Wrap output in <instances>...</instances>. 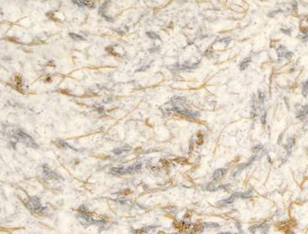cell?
Masks as SVG:
<instances>
[{"label":"cell","instance_id":"1","mask_svg":"<svg viewBox=\"0 0 308 234\" xmlns=\"http://www.w3.org/2000/svg\"><path fill=\"white\" fill-rule=\"evenodd\" d=\"M14 138H16L18 140H21V141H22V142H24L25 144H27V145H29V146H33V145L35 144V142L32 140V139L30 137V136H28L26 133H24L22 130H20V129H17V130H15L14 131Z\"/></svg>","mask_w":308,"mask_h":234},{"label":"cell","instance_id":"2","mask_svg":"<svg viewBox=\"0 0 308 234\" xmlns=\"http://www.w3.org/2000/svg\"><path fill=\"white\" fill-rule=\"evenodd\" d=\"M141 167V165H135L132 167H128V168H115V169H112L111 171L114 174H124V173H131L133 171H137L138 169H139Z\"/></svg>","mask_w":308,"mask_h":234},{"label":"cell","instance_id":"3","mask_svg":"<svg viewBox=\"0 0 308 234\" xmlns=\"http://www.w3.org/2000/svg\"><path fill=\"white\" fill-rule=\"evenodd\" d=\"M277 52H278V55H279L280 58H281V57H282V58L284 57V58H286V59H289V58H290V57L292 56V53H291L290 52L287 51L286 48H285L284 46H280V47L278 48Z\"/></svg>","mask_w":308,"mask_h":234},{"label":"cell","instance_id":"4","mask_svg":"<svg viewBox=\"0 0 308 234\" xmlns=\"http://www.w3.org/2000/svg\"><path fill=\"white\" fill-rule=\"evenodd\" d=\"M307 114H308V105H305L300 110H298L296 113V117L298 119H304Z\"/></svg>","mask_w":308,"mask_h":234},{"label":"cell","instance_id":"5","mask_svg":"<svg viewBox=\"0 0 308 234\" xmlns=\"http://www.w3.org/2000/svg\"><path fill=\"white\" fill-rule=\"evenodd\" d=\"M255 159H256V156H252L250 160H249V162H245V163H242V165H240V166H238L237 167V169H236V170H235V173H238L239 171H241L242 169H244L245 168H247V167H249L254 161H255Z\"/></svg>","mask_w":308,"mask_h":234},{"label":"cell","instance_id":"6","mask_svg":"<svg viewBox=\"0 0 308 234\" xmlns=\"http://www.w3.org/2000/svg\"><path fill=\"white\" fill-rule=\"evenodd\" d=\"M225 173H226V169H217V170L214 172V174H213V178H214L215 180H219V179L225 175Z\"/></svg>","mask_w":308,"mask_h":234},{"label":"cell","instance_id":"7","mask_svg":"<svg viewBox=\"0 0 308 234\" xmlns=\"http://www.w3.org/2000/svg\"><path fill=\"white\" fill-rule=\"evenodd\" d=\"M250 61H251V59H250V58H246V59H244V60L241 62V64H240V69H241L242 71L244 70V69H246V68L249 67Z\"/></svg>","mask_w":308,"mask_h":234},{"label":"cell","instance_id":"8","mask_svg":"<svg viewBox=\"0 0 308 234\" xmlns=\"http://www.w3.org/2000/svg\"><path fill=\"white\" fill-rule=\"evenodd\" d=\"M75 4H77L79 6H86L91 8H92L95 6V3L92 1H74Z\"/></svg>","mask_w":308,"mask_h":234},{"label":"cell","instance_id":"9","mask_svg":"<svg viewBox=\"0 0 308 234\" xmlns=\"http://www.w3.org/2000/svg\"><path fill=\"white\" fill-rule=\"evenodd\" d=\"M303 95L304 96V97H306L307 95H308V79H307V81H306V83L304 84V87H303Z\"/></svg>","mask_w":308,"mask_h":234},{"label":"cell","instance_id":"10","mask_svg":"<svg viewBox=\"0 0 308 234\" xmlns=\"http://www.w3.org/2000/svg\"><path fill=\"white\" fill-rule=\"evenodd\" d=\"M205 225L209 226V227H212V228H219V224L216 223H205Z\"/></svg>","mask_w":308,"mask_h":234},{"label":"cell","instance_id":"11","mask_svg":"<svg viewBox=\"0 0 308 234\" xmlns=\"http://www.w3.org/2000/svg\"><path fill=\"white\" fill-rule=\"evenodd\" d=\"M69 36H70L73 39H76V40H82V39H84L82 37L77 36V35H76V34H69Z\"/></svg>","mask_w":308,"mask_h":234},{"label":"cell","instance_id":"12","mask_svg":"<svg viewBox=\"0 0 308 234\" xmlns=\"http://www.w3.org/2000/svg\"><path fill=\"white\" fill-rule=\"evenodd\" d=\"M147 36H150L149 37H151V38H159L158 36H157V34L153 33V32H148V33H147Z\"/></svg>","mask_w":308,"mask_h":234},{"label":"cell","instance_id":"13","mask_svg":"<svg viewBox=\"0 0 308 234\" xmlns=\"http://www.w3.org/2000/svg\"><path fill=\"white\" fill-rule=\"evenodd\" d=\"M258 98H259V101L261 103L264 102V94L262 92H259V95H258Z\"/></svg>","mask_w":308,"mask_h":234},{"label":"cell","instance_id":"14","mask_svg":"<svg viewBox=\"0 0 308 234\" xmlns=\"http://www.w3.org/2000/svg\"><path fill=\"white\" fill-rule=\"evenodd\" d=\"M265 117H266V114H265V113L263 114V116L261 117V121H262V123H265Z\"/></svg>","mask_w":308,"mask_h":234},{"label":"cell","instance_id":"15","mask_svg":"<svg viewBox=\"0 0 308 234\" xmlns=\"http://www.w3.org/2000/svg\"><path fill=\"white\" fill-rule=\"evenodd\" d=\"M261 148H263V146H255L252 150H254V151H257V149H261Z\"/></svg>","mask_w":308,"mask_h":234},{"label":"cell","instance_id":"16","mask_svg":"<svg viewBox=\"0 0 308 234\" xmlns=\"http://www.w3.org/2000/svg\"><path fill=\"white\" fill-rule=\"evenodd\" d=\"M219 234H232L230 232H223V233H219Z\"/></svg>","mask_w":308,"mask_h":234}]
</instances>
